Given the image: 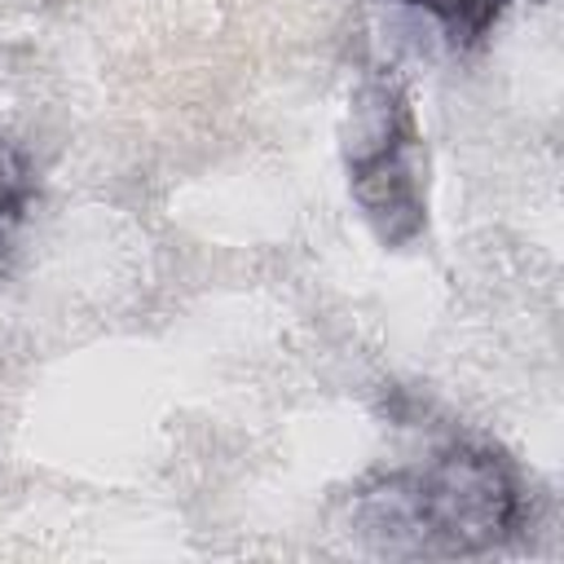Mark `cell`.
<instances>
[{
	"instance_id": "1",
	"label": "cell",
	"mask_w": 564,
	"mask_h": 564,
	"mask_svg": "<svg viewBox=\"0 0 564 564\" xmlns=\"http://www.w3.org/2000/svg\"><path fill=\"white\" fill-rule=\"evenodd\" d=\"M524 520L520 476L489 445H445L419 467L388 471L357 498V524L401 555H476Z\"/></svg>"
},
{
	"instance_id": "2",
	"label": "cell",
	"mask_w": 564,
	"mask_h": 564,
	"mask_svg": "<svg viewBox=\"0 0 564 564\" xmlns=\"http://www.w3.org/2000/svg\"><path fill=\"white\" fill-rule=\"evenodd\" d=\"M344 176L383 247H410L427 234V145L414 97L388 62L370 66L348 97Z\"/></svg>"
},
{
	"instance_id": "3",
	"label": "cell",
	"mask_w": 564,
	"mask_h": 564,
	"mask_svg": "<svg viewBox=\"0 0 564 564\" xmlns=\"http://www.w3.org/2000/svg\"><path fill=\"white\" fill-rule=\"evenodd\" d=\"M35 189H40V181H35V163H31L26 145L0 128V251L13 242L18 225L26 220Z\"/></svg>"
},
{
	"instance_id": "4",
	"label": "cell",
	"mask_w": 564,
	"mask_h": 564,
	"mask_svg": "<svg viewBox=\"0 0 564 564\" xmlns=\"http://www.w3.org/2000/svg\"><path fill=\"white\" fill-rule=\"evenodd\" d=\"M401 4L423 9L449 35L454 48H476L494 31V22L507 13L511 0H401Z\"/></svg>"
}]
</instances>
